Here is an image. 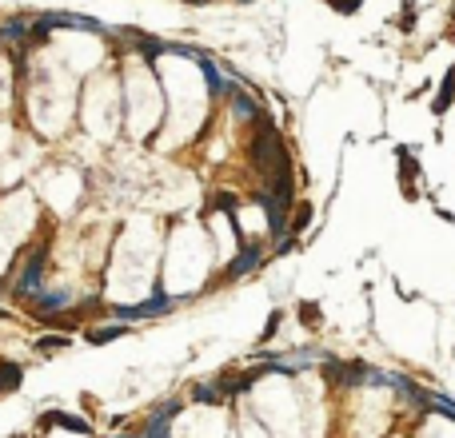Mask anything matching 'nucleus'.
Masks as SVG:
<instances>
[{"instance_id":"obj_5","label":"nucleus","mask_w":455,"mask_h":438,"mask_svg":"<svg viewBox=\"0 0 455 438\" xmlns=\"http://www.w3.org/2000/svg\"><path fill=\"white\" fill-rule=\"evenodd\" d=\"M295 315H300V323H304V327H320L323 323V315H320V303H312V299H304V303L295 307Z\"/></svg>"},{"instance_id":"obj_10","label":"nucleus","mask_w":455,"mask_h":438,"mask_svg":"<svg viewBox=\"0 0 455 438\" xmlns=\"http://www.w3.org/2000/svg\"><path fill=\"white\" fill-rule=\"evenodd\" d=\"M220 394H224L220 383H216V387H196V390H192V399H196V402H220Z\"/></svg>"},{"instance_id":"obj_1","label":"nucleus","mask_w":455,"mask_h":438,"mask_svg":"<svg viewBox=\"0 0 455 438\" xmlns=\"http://www.w3.org/2000/svg\"><path fill=\"white\" fill-rule=\"evenodd\" d=\"M20 383H25V366L0 359V399H4V394H13V390H20Z\"/></svg>"},{"instance_id":"obj_14","label":"nucleus","mask_w":455,"mask_h":438,"mask_svg":"<svg viewBox=\"0 0 455 438\" xmlns=\"http://www.w3.org/2000/svg\"><path fill=\"white\" fill-rule=\"evenodd\" d=\"M451 20H455V8H451Z\"/></svg>"},{"instance_id":"obj_9","label":"nucleus","mask_w":455,"mask_h":438,"mask_svg":"<svg viewBox=\"0 0 455 438\" xmlns=\"http://www.w3.org/2000/svg\"><path fill=\"white\" fill-rule=\"evenodd\" d=\"M64 347H68V339H64V335H44V339H40V354L64 351Z\"/></svg>"},{"instance_id":"obj_3","label":"nucleus","mask_w":455,"mask_h":438,"mask_svg":"<svg viewBox=\"0 0 455 438\" xmlns=\"http://www.w3.org/2000/svg\"><path fill=\"white\" fill-rule=\"evenodd\" d=\"M49 423H56V426H68V430H76V434H88L92 426L84 423V418H76V414H60V411H52V414H44V426Z\"/></svg>"},{"instance_id":"obj_6","label":"nucleus","mask_w":455,"mask_h":438,"mask_svg":"<svg viewBox=\"0 0 455 438\" xmlns=\"http://www.w3.org/2000/svg\"><path fill=\"white\" fill-rule=\"evenodd\" d=\"M256 259H259V251H256V247H248L244 255H240V259L232 263V267H228V279H236V275H244L248 267H256Z\"/></svg>"},{"instance_id":"obj_12","label":"nucleus","mask_w":455,"mask_h":438,"mask_svg":"<svg viewBox=\"0 0 455 438\" xmlns=\"http://www.w3.org/2000/svg\"><path fill=\"white\" fill-rule=\"evenodd\" d=\"M280 319H283V311H276V315L268 319V327H264V335H259V343H271V335L280 331Z\"/></svg>"},{"instance_id":"obj_4","label":"nucleus","mask_w":455,"mask_h":438,"mask_svg":"<svg viewBox=\"0 0 455 438\" xmlns=\"http://www.w3.org/2000/svg\"><path fill=\"white\" fill-rule=\"evenodd\" d=\"M395 159H399V171H404V187H411V183H416V175H419L416 156H411L407 147H395Z\"/></svg>"},{"instance_id":"obj_2","label":"nucleus","mask_w":455,"mask_h":438,"mask_svg":"<svg viewBox=\"0 0 455 438\" xmlns=\"http://www.w3.org/2000/svg\"><path fill=\"white\" fill-rule=\"evenodd\" d=\"M451 100H455V64H451V72L443 76V84H440V96H435V116H443V112L451 108Z\"/></svg>"},{"instance_id":"obj_11","label":"nucleus","mask_w":455,"mask_h":438,"mask_svg":"<svg viewBox=\"0 0 455 438\" xmlns=\"http://www.w3.org/2000/svg\"><path fill=\"white\" fill-rule=\"evenodd\" d=\"M416 28V4H404V16H399V32H411Z\"/></svg>"},{"instance_id":"obj_8","label":"nucleus","mask_w":455,"mask_h":438,"mask_svg":"<svg viewBox=\"0 0 455 438\" xmlns=\"http://www.w3.org/2000/svg\"><path fill=\"white\" fill-rule=\"evenodd\" d=\"M124 327H100V331H88V343H108V339H120Z\"/></svg>"},{"instance_id":"obj_13","label":"nucleus","mask_w":455,"mask_h":438,"mask_svg":"<svg viewBox=\"0 0 455 438\" xmlns=\"http://www.w3.org/2000/svg\"><path fill=\"white\" fill-rule=\"evenodd\" d=\"M328 4H332L335 13H356V8L364 4V0H328Z\"/></svg>"},{"instance_id":"obj_7","label":"nucleus","mask_w":455,"mask_h":438,"mask_svg":"<svg viewBox=\"0 0 455 438\" xmlns=\"http://www.w3.org/2000/svg\"><path fill=\"white\" fill-rule=\"evenodd\" d=\"M312 223V204H300L295 207V215H292V232H304Z\"/></svg>"}]
</instances>
